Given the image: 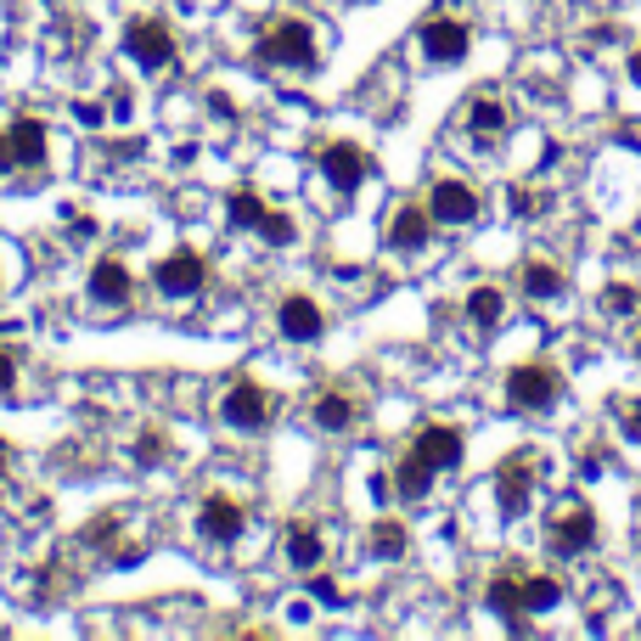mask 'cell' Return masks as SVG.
Here are the masks:
<instances>
[{
	"label": "cell",
	"instance_id": "7a4b0ae2",
	"mask_svg": "<svg viewBox=\"0 0 641 641\" xmlns=\"http://www.w3.org/2000/svg\"><path fill=\"white\" fill-rule=\"evenodd\" d=\"M506 399H513L518 411H552L563 399V378L552 366H513L506 371Z\"/></svg>",
	"mask_w": 641,
	"mask_h": 641
},
{
	"label": "cell",
	"instance_id": "4fadbf2b",
	"mask_svg": "<svg viewBox=\"0 0 641 641\" xmlns=\"http://www.w3.org/2000/svg\"><path fill=\"white\" fill-rule=\"evenodd\" d=\"M411 451H417L433 472H445V467H456V461H461V433H456L451 422H428V428L411 439Z\"/></svg>",
	"mask_w": 641,
	"mask_h": 641
},
{
	"label": "cell",
	"instance_id": "5b68a950",
	"mask_svg": "<svg viewBox=\"0 0 641 641\" xmlns=\"http://www.w3.org/2000/svg\"><path fill=\"white\" fill-rule=\"evenodd\" d=\"M417 40H422V57L428 62H461L467 51H472V28L461 23V17H428L422 28H417Z\"/></svg>",
	"mask_w": 641,
	"mask_h": 641
},
{
	"label": "cell",
	"instance_id": "9a60e30c",
	"mask_svg": "<svg viewBox=\"0 0 641 641\" xmlns=\"http://www.w3.org/2000/svg\"><path fill=\"white\" fill-rule=\"evenodd\" d=\"M484 596H490V607H495V614H501L506 625H513L518 636L529 630V625L518 619V614H523V574H495V580H490V591H484Z\"/></svg>",
	"mask_w": 641,
	"mask_h": 641
},
{
	"label": "cell",
	"instance_id": "484cf974",
	"mask_svg": "<svg viewBox=\"0 0 641 641\" xmlns=\"http://www.w3.org/2000/svg\"><path fill=\"white\" fill-rule=\"evenodd\" d=\"M371 552H378V557H405V523L399 518H378V523H371Z\"/></svg>",
	"mask_w": 641,
	"mask_h": 641
},
{
	"label": "cell",
	"instance_id": "1f68e13d",
	"mask_svg": "<svg viewBox=\"0 0 641 641\" xmlns=\"http://www.w3.org/2000/svg\"><path fill=\"white\" fill-rule=\"evenodd\" d=\"M513 209H518L523 220H534V214H540V197H534L529 186H518V192H513Z\"/></svg>",
	"mask_w": 641,
	"mask_h": 641
},
{
	"label": "cell",
	"instance_id": "7c38bea8",
	"mask_svg": "<svg viewBox=\"0 0 641 641\" xmlns=\"http://www.w3.org/2000/svg\"><path fill=\"white\" fill-rule=\"evenodd\" d=\"M428 236H433L428 202H399L394 220H389V243H394L399 254H417V248H428Z\"/></svg>",
	"mask_w": 641,
	"mask_h": 641
},
{
	"label": "cell",
	"instance_id": "7402d4cb",
	"mask_svg": "<svg viewBox=\"0 0 641 641\" xmlns=\"http://www.w3.org/2000/svg\"><path fill=\"white\" fill-rule=\"evenodd\" d=\"M349 422H355V399H349V394L332 389V394L316 399V428H321V433H344Z\"/></svg>",
	"mask_w": 641,
	"mask_h": 641
},
{
	"label": "cell",
	"instance_id": "e0dca14e",
	"mask_svg": "<svg viewBox=\"0 0 641 641\" xmlns=\"http://www.w3.org/2000/svg\"><path fill=\"white\" fill-rule=\"evenodd\" d=\"M130 293H135V282H130V270H124L119 259H96V264H90V298L124 304Z\"/></svg>",
	"mask_w": 641,
	"mask_h": 641
},
{
	"label": "cell",
	"instance_id": "83f0119b",
	"mask_svg": "<svg viewBox=\"0 0 641 641\" xmlns=\"http://www.w3.org/2000/svg\"><path fill=\"white\" fill-rule=\"evenodd\" d=\"M636 298H641V293H636L630 282H614V287L602 293V310H607V316H630V310H636Z\"/></svg>",
	"mask_w": 641,
	"mask_h": 641
},
{
	"label": "cell",
	"instance_id": "30bf717a",
	"mask_svg": "<svg viewBox=\"0 0 641 641\" xmlns=\"http://www.w3.org/2000/svg\"><path fill=\"white\" fill-rule=\"evenodd\" d=\"M276 326H282L287 344H316L321 326H326V316H321V304H316L310 293H287L282 310H276Z\"/></svg>",
	"mask_w": 641,
	"mask_h": 641
},
{
	"label": "cell",
	"instance_id": "f1b7e54d",
	"mask_svg": "<svg viewBox=\"0 0 641 641\" xmlns=\"http://www.w3.org/2000/svg\"><path fill=\"white\" fill-rule=\"evenodd\" d=\"M163 451H169V445H163V433H158V428H147L141 439H135V461H141V467H158Z\"/></svg>",
	"mask_w": 641,
	"mask_h": 641
},
{
	"label": "cell",
	"instance_id": "3957f363",
	"mask_svg": "<svg viewBox=\"0 0 641 641\" xmlns=\"http://www.w3.org/2000/svg\"><path fill=\"white\" fill-rule=\"evenodd\" d=\"M152 282H158L163 298H192V293H202V282H209V264H202L197 248H175V254L158 259Z\"/></svg>",
	"mask_w": 641,
	"mask_h": 641
},
{
	"label": "cell",
	"instance_id": "4316f807",
	"mask_svg": "<svg viewBox=\"0 0 641 641\" xmlns=\"http://www.w3.org/2000/svg\"><path fill=\"white\" fill-rule=\"evenodd\" d=\"M259 236H264V243H270V248H287V243H293V236H298V225H293L287 214H276V209H270V214L259 220Z\"/></svg>",
	"mask_w": 641,
	"mask_h": 641
},
{
	"label": "cell",
	"instance_id": "9c48e42d",
	"mask_svg": "<svg viewBox=\"0 0 641 641\" xmlns=\"http://www.w3.org/2000/svg\"><path fill=\"white\" fill-rule=\"evenodd\" d=\"M428 214L439 225H472V220H479V192H472L467 181H433Z\"/></svg>",
	"mask_w": 641,
	"mask_h": 641
},
{
	"label": "cell",
	"instance_id": "e575fe53",
	"mask_svg": "<svg viewBox=\"0 0 641 641\" xmlns=\"http://www.w3.org/2000/svg\"><path fill=\"white\" fill-rule=\"evenodd\" d=\"M316 596H321V602H344V591H337V580H326V574H316Z\"/></svg>",
	"mask_w": 641,
	"mask_h": 641
},
{
	"label": "cell",
	"instance_id": "8d00e7d4",
	"mask_svg": "<svg viewBox=\"0 0 641 641\" xmlns=\"http://www.w3.org/2000/svg\"><path fill=\"white\" fill-rule=\"evenodd\" d=\"M625 67H630V85H641V46L630 51V62H625Z\"/></svg>",
	"mask_w": 641,
	"mask_h": 641
},
{
	"label": "cell",
	"instance_id": "d6986e66",
	"mask_svg": "<svg viewBox=\"0 0 641 641\" xmlns=\"http://www.w3.org/2000/svg\"><path fill=\"white\" fill-rule=\"evenodd\" d=\"M467 130L472 135H479V141H495V135L506 130V108H501V101L495 96H479V101H467Z\"/></svg>",
	"mask_w": 641,
	"mask_h": 641
},
{
	"label": "cell",
	"instance_id": "f546056e",
	"mask_svg": "<svg viewBox=\"0 0 641 641\" xmlns=\"http://www.w3.org/2000/svg\"><path fill=\"white\" fill-rule=\"evenodd\" d=\"M74 119L85 130H101V124H108V108H101V101H74Z\"/></svg>",
	"mask_w": 641,
	"mask_h": 641
},
{
	"label": "cell",
	"instance_id": "f35d334b",
	"mask_svg": "<svg viewBox=\"0 0 641 641\" xmlns=\"http://www.w3.org/2000/svg\"><path fill=\"white\" fill-rule=\"evenodd\" d=\"M636 355H641V337H636Z\"/></svg>",
	"mask_w": 641,
	"mask_h": 641
},
{
	"label": "cell",
	"instance_id": "277c9868",
	"mask_svg": "<svg viewBox=\"0 0 641 641\" xmlns=\"http://www.w3.org/2000/svg\"><path fill=\"white\" fill-rule=\"evenodd\" d=\"M220 417L231 422V428H243V433H254V428H264L270 417H276V399H270L259 383H231L225 389V399H220Z\"/></svg>",
	"mask_w": 641,
	"mask_h": 641
},
{
	"label": "cell",
	"instance_id": "603a6c76",
	"mask_svg": "<svg viewBox=\"0 0 641 641\" xmlns=\"http://www.w3.org/2000/svg\"><path fill=\"white\" fill-rule=\"evenodd\" d=\"M557 596H563L557 574H523V614H546V607H557Z\"/></svg>",
	"mask_w": 641,
	"mask_h": 641
},
{
	"label": "cell",
	"instance_id": "d590c367",
	"mask_svg": "<svg viewBox=\"0 0 641 641\" xmlns=\"http://www.w3.org/2000/svg\"><path fill=\"white\" fill-rule=\"evenodd\" d=\"M7 169H17V158H12V141L0 135V175H7Z\"/></svg>",
	"mask_w": 641,
	"mask_h": 641
},
{
	"label": "cell",
	"instance_id": "74e56055",
	"mask_svg": "<svg viewBox=\"0 0 641 641\" xmlns=\"http://www.w3.org/2000/svg\"><path fill=\"white\" fill-rule=\"evenodd\" d=\"M7 467H12V445L0 439V479H7Z\"/></svg>",
	"mask_w": 641,
	"mask_h": 641
},
{
	"label": "cell",
	"instance_id": "8992f818",
	"mask_svg": "<svg viewBox=\"0 0 641 641\" xmlns=\"http://www.w3.org/2000/svg\"><path fill=\"white\" fill-rule=\"evenodd\" d=\"M546 546L557 557H580L596 546V518L591 506H563V513H552V529H546Z\"/></svg>",
	"mask_w": 641,
	"mask_h": 641
},
{
	"label": "cell",
	"instance_id": "44dd1931",
	"mask_svg": "<svg viewBox=\"0 0 641 641\" xmlns=\"http://www.w3.org/2000/svg\"><path fill=\"white\" fill-rule=\"evenodd\" d=\"M467 316H472V326H501V316H506V293L501 287H472L467 293Z\"/></svg>",
	"mask_w": 641,
	"mask_h": 641
},
{
	"label": "cell",
	"instance_id": "ba28073f",
	"mask_svg": "<svg viewBox=\"0 0 641 641\" xmlns=\"http://www.w3.org/2000/svg\"><path fill=\"white\" fill-rule=\"evenodd\" d=\"M321 175H326L332 192H355V186L371 175V158H366V147H355V141H326V147H321Z\"/></svg>",
	"mask_w": 641,
	"mask_h": 641
},
{
	"label": "cell",
	"instance_id": "ffe728a7",
	"mask_svg": "<svg viewBox=\"0 0 641 641\" xmlns=\"http://www.w3.org/2000/svg\"><path fill=\"white\" fill-rule=\"evenodd\" d=\"M394 490H399L405 501H422V495L433 490V467H428V461L411 451V456H405V461L394 467Z\"/></svg>",
	"mask_w": 641,
	"mask_h": 641
},
{
	"label": "cell",
	"instance_id": "2e32d148",
	"mask_svg": "<svg viewBox=\"0 0 641 641\" xmlns=\"http://www.w3.org/2000/svg\"><path fill=\"white\" fill-rule=\"evenodd\" d=\"M7 141H12L17 169H40V163H46V124H40V119H17V124L7 130Z\"/></svg>",
	"mask_w": 641,
	"mask_h": 641
},
{
	"label": "cell",
	"instance_id": "4dcf8cb0",
	"mask_svg": "<svg viewBox=\"0 0 641 641\" xmlns=\"http://www.w3.org/2000/svg\"><path fill=\"white\" fill-rule=\"evenodd\" d=\"M113 534H119V518H96V523L85 529V546H108Z\"/></svg>",
	"mask_w": 641,
	"mask_h": 641
},
{
	"label": "cell",
	"instance_id": "d4e9b609",
	"mask_svg": "<svg viewBox=\"0 0 641 641\" xmlns=\"http://www.w3.org/2000/svg\"><path fill=\"white\" fill-rule=\"evenodd\" d=\"M523 293H529V298H557V293H563V270L546 264V259H529V264H523Z\"/></svg>",
	"mask_w": 641,
	"mask_h": 641
},
{
	"label": "cell",
	"instance_id": "836d02e7",
	"mask_svg": "<svg viewBox=\"0 0 641 641\" xmlns=\"http://www.w3.org/2000/svg\"><path fill=\"white\" fill-rule=\"evenodd\" d=\"M12 389H17V360L0 349V394H12Z\"/></svg>",
	"mask_w": 641,
	"mask_h": 641
},
{
	"label": "cell",
	"instance_id": "ac0fdd59",
	"mask_svg": "<svg viewBox=\"0 0 641 641\" xmlns=\"http://www.w3.org/2000/svg\"><path fill=\"white\" fill-rule=\"evenodd\" d=\"M321 557H326L321 534H316L310 523H293V529H287V563H293L298 574H316V568H321Z\"/></svg>",
	"mask_w": 641,
	"mask_h": 641
},
{
	"label": "cell",
	"instance_id": "52a82bcc",
	"mask_svg": "<svg viewBox=\"0 0 641 641\" xmlns=\"http://www.w3.org/2000/svg\"><path fill=\"white\" fill-rule=\"evenodd\" d=\"M124 51L141 67H169L175 62V34H169V23H158V17H141V23L124 28Z\"/></svg>",
	"mask_w": 641,
	"mask_h": 641
},
{
	"label": "cell",
	"instance_id": "8fae6325",
	"mask_svg": "<svg viewBox=\"0 0 641 641\" xmlns=\"http://www.w3.org/2000/svg\"><path fill=\"white\" fill-rule=\"evenodd\" d=\"M243 523H248V513H243V501H231V495H209L197 513L202 540H220V546H231V540L243 534Z\"/></svg>",
	"mask_w": 641,
	"mask_h": 641
},
{
	"label": "cell",
	"instance_id": "5bb4252c",
	"mask_svg": "<svg viewBox=\"0 0 641 641\" xmlns=\"http://www.w3.org/2000/svg\"><path fill=\"white\" fill-rule=\"evenodd\" d=\"M529 490H534V472H529V456H513L501 472H495V495H501V513H529Z\"/></svg>",
	"mask_w": 641,
	"mask_h": 641
},
{
	"label": "cell",
	"instance_id": "6da1fadb",
	"mask_svg": "<svg viewBox=\"0 0 641 641\" xmlns=\"http://www.w3.org/2000/svg\"><path fill=\"white\" fill-rule=\"evenodd\" d=\"M259 62H282V67H310L316 62V34L304 17H276L259 40H254Z\"/></svg>",
	"mask_w": 641,
	"mask_h": 641
},
{
	"label": "cell",
	"instance_id": "d6a6232c",
	"mask_svg": "<svg viewBox=\"0 0 641 641\" xmlns=\"http://www.w3.org/2000/svg\"><path fill=\"white\" fill-rule=\"evenodd\" d=\"M619 417H625V433L641 445V399H625V411H619Z\"/></svg>",
	"mask_w": 641,
	"mask_h": 641
},
{
	"label": "cell",
	"instance_id": "cb8c5ba5",
	"mask_svg": "<svg viewBox=\"0 0 641 641\" xmlns=\"http://www.w3.org/2000/svg\"><path fill=\"white\" fill-rule=\"evenodd\" d=\"M225 214H231V225L259 231V220L270 214V202H264V197H254V192L243 186V192H231V197H225Z\"/></svg>",
	"mask_w": 641,
	"mask_h": 641
}]
</instances>
